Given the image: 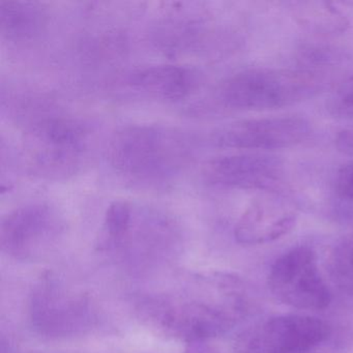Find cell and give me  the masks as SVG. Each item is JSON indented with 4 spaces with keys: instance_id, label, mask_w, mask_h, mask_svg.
<instances>
[{
    "instance_id": "30bf717a",
    "label": "cell",
    "mask_w": 353,
    "mask_h": 353,
    "mask_svg": "<svg viewBox=\"0 0 353 353\" xmlns=\"http://www.w3.org/2000/svg\"><path fill=\"white\" fill-rule=\"evenodd\" d=\"M294 206L284 198L265 195L254 200L235 225L239 243L248 245L272 243L292 230L296 223Z\"/></svg>"
},
{
    "instance_id": "ffe728a7",
    "label": "cell",
    "mask_w": 353,
    "mask_h": 353,
    "mask_svg": "<svg viewBox=\"0 0 353 353\" xmlns=\"http://www.w3.org/2000/svg\"><path fill=\"white\" fill-rule=\"evenodd\" d=\"M307 353H313V351H312V352H307Z\"/></svg>"
},
{
    "instance_id": "52a82bcc",
    "label": "cell",
    "mask_w": 353,
    "mask_h": 353,
    "mask_svg": "<svg viewBox=\"0 0 353 353\" xmlns=\"http://www.w3.org/2000/svg\"><path fill=\"white\" fill-rule=\"evenodd\" d=\"M311 134V123L303 117H261L234 121L220 128L212 136V142L218 148L229 150H282L303 143Z\"/></svg>"
},
{
    "instance_id": "7a4b0ae2",
    "label": "cell",
    "mask_w": 353,
    "mask_h": 353,
    "mask_svg": "<svg viewBox=\"0 0 353 353\" xmlns=\"http://www.w3.org/2000/svg\"><path fill=\"white\" fill-rule=\"evenodd\" d=\"M26 154L30 170L48 179L75 174L86 158L90 125L53 110H37L26 115Z\"/></svg>"
},
{
    "instance_id": "e0dca14e",
    "label": "cell",
    "mask_w": 353,
    "mask_h": 353,
    "mask_svg": "<svg viewBox=\"0 0 353 353\" xmlns=\"http://www.w3.org/2000/svg\"><path fill=\"white\" fill-rule=\"evenodd\" d=\"M340 53L328 47L313 46L305 49L303 54V61L310 68H323L336 65L340 59ZM309 69L307 70H310Z\"/></svg>"
},
{
    "instance_id": "2e32d148",
    "label": "cell",
    "mask_w": 353,
    "mask_h": 353,
    "mask_svg": "<svg viewBox=\"0 0 353 353\" xmlns=\"http://www.w3.org/2000/svg\"><path fill=\"white\" fill-rule=\"evenodd\" d=\"M326 109L336 119H353V75L343 81L330 94Z\"/></svg>"
},
{
    "instance_id": "4fadbf2b",
    "label": "cell",
    "mask_w": 353,
    "mask_h": 353,
    "mask_svg": "<svg viewBox=\"0 0 353 353\" xmlns=\"http://www.w3.org/2000/svg\"><path fill=\"white\" fill-rule=\"evenodd\" d=\"M295 16L299 24L316 34L342 32L348 24L340 12L325 3H296Z\"/></svg>"
},
{
    "instance_id": "5b68a950",
    "label": "cell",
    "mask_w": 353,
    "mask_h": 353,
    "mask_svg": "<svg viewBox=\"0 0 353 353\" xmlns=\"http://www.w3.org/2000/svg\"><path fill=\"white\" fill-rule=\"evenodd\" d=\"M332 334L328 323L313 316H276L243 330L235 339L237 353H307Z\"/></svg>"
},
{
    "instance_id": "6da1fadb",
    "label": "cell",
    "mask_w": 353,
    "mask_h": 353,
    "mask_svg": "<svg viewBox=\"0 0 353 353\" xmlns=\"http://www.w3.org/2000/svg\"><path fill=\"white\" fill-rule=\"evenodd\" d=\"M195 139L187 132L162 125H131L109 140L106 160L123 181L140 187L173 183L190 166Z\"/></svg>"
},
{
    "instance_id": "ba28073f",
    "label": "cell",
    "mask_w": 353,
    "mask_h": 353,
    "mask_svg": "<svg viewBox=\"0 0 353 353\" xmlns=\"http://www.w3.org/2000/svg\"><path fill=\"white\" fill-rule=\"evenodd\" d=\"M285 173L280 158L259 152L229 154L210 160L204 166L206 183L223 189L266 190L276 187Z\"/></svg>"
},
{
    "instance_id": "3957f363",
    "label": "cell",
    "mask_w": 353,
    "mask_h": 353,
    "mask_svg": "<svg viewBox=\"0 0 353 353\" xmlns=\"http://www.w3.org/2000/svg\"><path fill=\"white\" fill-rule=\"evenodd\" d=\"M321 73L305 69L256 68L229 77L219 90L226 107L264 111L284 108L311 99L323 88Z\"/></svg>"
},
{
    "instance_id": "9c48e42d",
    "label": "cell",
    "mask_w": 353,
    "mask_h": 353,
    "mask_svg": "<svg viewBox=\"0 0 353 353\" xmlns=\"http://www.w3.org/2000/svg\"><path fill=\"white\" fill-rule=\"evenodd\" d=\"M34 325L49 336H67L85 327L90 320L88 303L59 285H42L32 301Z\"/></svg>"
},
{
    "instance_id": "277c9868",
    "label": "cell",
    "mask_w": 353,
    "mask_h": 353,
    "mask_svg": "<svg viewBox=\"0 0 353 353\" xmlns=\"http://www.w3.org/2000/svg\"><path fill=\"white\" fill-rule=\"evenodd\" d=\"M270 292L281 303L299 310L319 311L330 305L332 293L311 248H293L276 260L268 274Z\"/></svg>"
},
{
    "instance_id": "ac0fdd59",
    "label": "cell",
    "mask_w": 353,
    "mask_h": 353,
    "mask_svg": "<svg viewBox=\"0 0 353 353\" xmlns=\"http://www.w3.org/2000/svg\"><path fill=\"white\" fill-rule=\"evenodd\" d=\"M336 190L341 197L353 200V162L339 170L336 179Z\"/></svg>"
},
{
    "instance_id": "9a60e30c",
    "label": "cell",
    "mask_w": 353,
    "mask_h": 353,
    "mask_svg": "<svg viewBox=\"0 0 353 353\" xmlns=\"http://www.w3.org/2000/svg\"><path fill=\"white\" fill-rule=\"evenodd\" d=\"M133 203L129 201L113 202L107 208L105 214L104 229L105 236L110 241H117L127 232L131 222Z\"/></svg>"
},
{
    "instance_id": "d6986e66",
    "label": "cell",
    "mask_w": 353,
    "mask_h": 353,
    "mask_svg": "<svg viewBox=\"0 0 353 353\" xmlns=\"http://www.w3.org/2000/svg\"><path fill=\"white\" fill-rule=\"evenodd\" d=\"M336 146L342 154L353 156V125L342 130L336 138Z\"/></svg>"
},
{
    "instance_id": "5bb4252c",
    "label": "cell",
    "mask_w": 353,
    "mask_h": 353,
    "mask_svg": "<svg viewBox=\"0 0 353 353\" xmlns=\"http://www.w3.org/2000/svg\"><path fill=\"white\" fill-rule=\"evenodd\" d=\"M330 261V272L336 284L353 295V239L336 245Z\"/></svg>"
},
{
    "instance_id": "8992f818",
    "label": "cell",
    "mask_w": 353,
    "mask_h": 353,
    "mask_svg": "<svg viewBox=\"0 0 353 353\" xmlns=\"http://www.w3.org/2000/svg\"><path fill=\"white\" fill-rule=\"evenodd\" d=\"M63 221L50 204H26L8 214L1 222L3 251L16 259H32L59 239Z\"/></svg>"
},
{
    "instance_id": "8fae6325",
    "label": "cell",
    "mask_w": 353,
    "mask_h": 353,
    "mask_svg": "<svg viewBox=\"0 0 353 353\" xmlns=\"http://www.w3.org/2000/svg\"><path fill=\"white\" fill-rule=\"evenodd\" d=\"M125 83L130 92L138 96L173 103L195 94L201 83V75L187 65H152L130 72Z\"/></svg>"
},
{
    "instance_id": "7c38bea8",
    "label": "cell",
    "mask_w": 353,
    "mask_h": 353,
    "mask_svg": "<svg viewBox=\"0 0 353 353\" xmlns=\"http://www.w3.org/2000/svg\"><path fill=\"white\" fill-rule=\"evenodd\" d=\"M47 23L48 16L39 3L0 1V32L9 42H32L42 36Z\"/></svg>"
}]
</instances>
